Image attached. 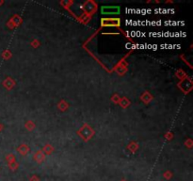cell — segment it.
Segmentation results:
<instances>
[{
	"label": "cell",
	"instance_id": "6da1fadb",
	"mask_svg": "<svg viewBox=\"0 0 193 181\" xmlns=\"http://www.w3.org/2000/svg\"><path fill=\"white\" fill-rule=\"evenodd\" d=\"M101 11L103 14H106V15H109V14H118L120 12V8L116 6H111V7H102Z\"/></svg>",
	"mask_w": 193,
	"mask_h": 181
},
{
	"label": "cell",
	"instance_id": "7a4b0ae2",
	"mask_svg": "<svg viewBox=\"0 0 193 181\" xmlns=\"http://www.w3.org/2000/svg\"><path fill=\"white\" fill-rule=\"evenodd\" d=\"M105 22H109L108 24H106L104 26H119L120 25V20L119 19H106L103 20Z\"/></svg>",
	"mask_w": 193,
	"mask_h": 181
}]
</instances>
